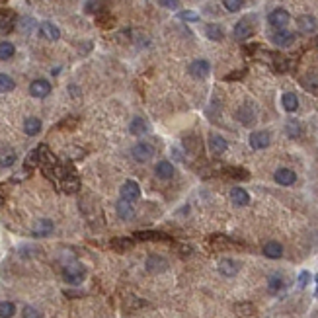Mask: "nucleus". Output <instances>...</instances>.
Masks as SVG:
<instances>
[{"mask_svg":"<svg viewBox=\"0 0 318 318\" xmlns=\"http://www.w3.org/2000/svg\"><path fill=\"white\" fill-rule=\"evenodd\" d=\"M63 279L70 285H80L82 281L86 279V267L82 266L80 262H68L63 267Z\"/></svg>","mask_w":318,"mask_h":318,"instance_id":"nucleus-1","label":"nucleus"},{"mask_svg":"<svg viewBox=\"0 0 318 318\" xmlns=\"http://www.w3.org/2000/svg\"><path fill=\"white\" fill-rule=\"evenodd\" d=\"M267 22H269V26L275 27V29H285L287 24L291 22V16H289V12L285 8H275V10L269 12Z\"/></svg>","mask_w":318,"mask_h":318,"instance_id":"nucleus-2","label":"nucleus"},{"mask_svg":"<svg viewBox=\"0 0 318 318\" xmlns=\"http://www.w3.org/2000/svg\"><path fill=\"white\" fill-rule=\"evenodd\" d=\"M119 193H121L119 199H125L129 203H135V201H139V197H140V186L135 180H127V182L121 186Z\"/></svg>","mask_w":318,"mask_h":318,"instance_id":"nucleus-3","label":"nucleus"},{"mask_svg":"<svg viewBox=\"0 0 318 318\" xmlns=\"http://www.w3.org/2000/svg\"><path fill=\"white\" fill-rule=\"evenodd\" d=\"M133 158L137 160V162H151L154 156V147L151 143H137L135 147H133Z\"/></svg>","mask_w":318,"mask_h":318,"instance_id":"nucleus-4","label":"nucleus"},{"mask_svg":"<svg viewBox=\"0 0 318 318\" xmlns=\"http://www.w3.org/2000/svg\"><path fill=\"white\" fill-rule=\"evenodd\" d=\"M59 188L64 191V193H77L80 190V180L75 172H70V170H66L64 168V176L61 178L59 182Z\"/></svg>","mask_w":318,"mask_h":318,"instance_id":"nucleus-5","label":"nucleus"},{"mask_svg":"<svg viewBox=\"0 0 318 318\" xmlns=\"http://www.w3.org/2000/svg\"><path fill=\"white\" fill-rule=\"evenodd\" d=\"M188 73H190L193 78H197V80H203V78H207L209 73H211V64H209V61H205V59H197V61H193V63L188 66Z\"/></svg>","mask_w":318,"mask_h":318,"instance_id":"nucleus-6","label":"nucleus"},{"mask_svg":"<svg viewBox=\"0 0 318 318\" xmlns=\"http://www.w3.org/2000/svg\"><path fill=\"white\" fill-rule=\"evenodd\" d=\"M29 94L33 96V98H47L49 94H51V82L49 80H45V78H38V80H33L31 84H29Z\"/></svg>","mask_w":318,"mask_h":318,"instance_id":"nucleus-7","label":"nucleus"},{"mask_svg":"<svg viewBox=\"0 0 318 318\" xmlns=\"http://www.w3.org/2000/svg\"><path fill=\"white\" fill-rule=\"evenodd\" d=\"M256 115H258L256 108L248 102V103H242L240 108H238V112H236V119L240 121L242 125H252V123L256 121Z\"/></svg>","mask_w":318,"mask_h":318,"instance_id":"nucleus-8","label":"nucleus"},{"mask_svg":"<svg viewBox=\"0 0 318 318\" xmlns=\"http://www.w3.org/2000/svg\"><path fill=\"white\" fill-rule=\"evenodd\" d=\"M133 240H145V242H170L172 238L164 234V232H158V230H139L135 232Z\"/></svg>","mask_w":318,"mask_h":318,"instance_id":"nucleus-9","label":"nucleus"},{"mask_svg":"<svg viewBox=\"0 0 318 318\" xmlns=\"http://www.w3.org/2000/svg\"><path fill=\"white\" fill-rule=\"evenodd\" d=\"M248 140H250V147L254 151H264V149L269 147V143H271V135L267 131H254Z\"/></svg>","mask_w":318,"mask_h":318,"instance_id":"nucleus-10","label":"nucleus"},{"mask_svg":"<svg viewBox=\"0 0 318 318\" xmlns=\"http://www.w3.org/2000/svg\"><path fill=\"white\" fill-rule=\"evenodd\" d=\"M147 271L149 273H162V271H166L168 269V262H166L162 256L158 254H151L149 258H147Z\"/></svg>","mask_w":318,"mask_h":318,"instance_id":"nucleus-11","label":"nucleus"},{"mask_svg":"<svg viewBox=\"0 0 318 318\" xmlns=\"http://www.w3.org/2000/svg\"><path fill=\"white\" fill-rule=\"evenodd\" d=\"M252 33H254V27H252V24H250V20H240L236 26H234V29H232V36H234V39H238V41H246L248 38H252Z\"/></svg>","mask_w":318,"mask_h":318,"instance_id":"nucleus-12","label":"nucleus"},{"mask_svg":"<svg viewBox=\"0 0 318 318\" xmlns=\"http://www.w3.org/2000/svg\"><path fill=\"white\" fill-rule=\"evenodd\" d=\"M238 271H240V264H238L236 260L223 258V260L219 262V273L225 275V277H234Z\"/></svg>","mask_w":318,"mask_h":318,"instance_id":"nucleus-13","label":"nucleus"},{"mask_svg":"<svg viewBox=\"0 0 318 318\" xmlns=\"http://www.w3.org/2000/svg\"><path fill=\"white\" fill-rule=\"evenodd\" d=\"M154 174H156V178L164 180V182H168V180L174 178V174H176V168H174V164L170 162V160H160L158 164L154 166Z\"/></svg>","mask_w":318,"mask_h":318,"instance_id":"nucleus-14","label":"nucleus"},{"mask_svg":"<svg viewBox=\"0 0 318 318\" xmlns=\"http://www.w3.org/2000/svg\"><path fill=\"white\" fill-rule=\"evenodd\" d=\"M271 41L277 45V47H291L295 43V33L287 31V29H275L271 33Z\"/></svg>","mask_w":318,"mask_h":318,"instance_id":"nucleus-15","label":"nucleus"},{"mask_svg":"<svg viewBox=\"0 0 318 318\" xmlns=\"http://www.w3.org/2000/svg\"><path fill=\"white\" fill-rule=\"evenodd\" d=\"M209 151L215 154V156H221V154H225L229 151V143H227L225 137L213 133V135L209 137Z\"/></svg>","mask_w":318,"mask_h":318,"instance_id":"nucleus-16","label":"nucleus"},{"mask_svg":"<svg viewBox=\"0 0 318 318\" xmlns=\"http://www.w3.org/2000/svg\"><path fill=\"white\" fill-rule=\"evenodd\" d=\"M297 26H299V31H303V33H314L318 27V22L314 16L303 14V16L297 18Z\"/></svg>","mask_w":318,"mask_h":318,"instance_id":"nucleus-17","label":"nucleus"},{"mask_svg":"<svg viewBox=\"0 0 318 318\" xmlns=\"http://www.w3.org/2000/svg\"><path fill=\"white\" fill-rule=\"evenodd\" d=\"M39 36L43 39H47V41H57L61 38V29L55 24H51V22H41L39 24Z\"/></svg>","mask_w":318,"mask_h":318,"instance_id":"nucleus-18","label":"nucleus"},{"mask_svg":"<svg viewBox=\"0 0 318 318\" xmlns=\"http://www.w3.org/2000/svg\"><path fill=\"white\" fill-rule=\"evenodd\" d=\"M53 229H55V225H53V221H49V219H38L36 223H33V229H31V232H33V236H49L53 232Z\"/></svg>","mask_w":318,"mask_h":318,"instance_id":"nucleus-19","label":"nucleus"},{"mask_svg":"<svg viewBox=\"0 0 318 318\" xmlns=\"http://www.w3.org/2000/svg\"><path fill=\"white\" fill-rule=\"evenodd\" d=\"M273 180H275L279 186H293V184L297 182V174H295L293 170H289V168H279V170H275Z\"/></svg>","mask_w":318,"mask_h":318,"instance_id":"nucleus-20","label":"nucleus"},{"mask_svg":"<svg viewBox=\"0 0 318 318\" xmlns=\"http://www.w3.org/2000/svg\"><path fill=\"white\" fill-rule=\"evenodd\" d=\"M230 201L236 205V207H246L250 203V193L244 190V188H232L230 190Z\"/></svg>","mask_w":318,"mask_h":318,"instance_id":"nucleus-21","label":"nucleus"},{"mask_svg":"<svg viewBox=\"0 0 318 318\" xmlns=\"http://www.w3.org/2000/svg\"><path fill=\"white\" fill-rule=\"evenodd\" d=\"M234 314L238 318H254L256 316V306L248 301H242L234 305Z\"/></svg>","mask_w":318,"mask_h":318,"instance_id":"nucleus-22","label":"nucleus"},{"mask_svg":"<svg viewBox=\"0 0 318 318\" xmlns=\"http://www.w3.org/2000/svg\"><path fill=\"white\" fill-rule=\"evenodd\" d=\"M129 133L135 135V137H143L149 133V123L143 119V117H135L131 123H129Z\"/></svg>","mask_w":318,"mask_h":318,"instance_id":"nucleus-23","label":"nucleus"},{"mask_svg":"<svg viewBox=\"0 0 318 318\" xmlns=\"http://www.w3.org/2000/svg\"><path fill=\"white\" fill-rule=\"evenodd\" d=\"M115 209H117V217L123 219V221H131V219L135 217L133 203H129V201H125V199H119L117 205H115Z\"/></svg>","mask_w":318,"mask_h":318,"instance_id":"nucleus-24","label":"nucleus"},{"mask_svg":"<svg viewBox=\"0 0 318 318\" xmlns=\"http://www.w3.org/2000/svg\"><path fill=\"white\" fill-rule=\"evenodd\" d=\"M264 256L269 258V260H277V258L283 256V246L275 240L266 242V244H264Z\"/></svg>","mask_w":318,"mask_h":318,"instance_id":"nucleus-25","label":"nucleus"},{"mask_svg":"<svg viewBox=\"0 0 318 318\" xmlns=\"http://www.w3.org/2000/svg\"><path fill=\"white\" fill-rule=\"evenodd\" d=\"M281 105H283V110L285 112H297L299 110V98H297V94H293V92H285L283 96H281Z\"/></svg>","mask_w":318,"mask_h":318,"instance_id":"nucleus-26","label":"nucleus"},{"mask_svg":"<svg viewBox=\"0 0 318 318\" xmlns=\"http://www.w3.org/2000/svg\"><path fill=\"white\" fill-rule=\"evenodd\" d=\"M16 160H18V154L14 149H2L0 151V166L2 168H10V166L16 164Z\"/></svg>","mask_w":318,"mask_h":318,"instance_id":"nucleus-27","label":"nucleus"},{"mask_svg":"<svg viewBox=\"0 0 318 318\" xmlns=\"http://www.w3.org/2000/svg\"><path fill=\"white\" fill-rule=\"evenodd\" d=\"M24 131H26V135H29V137H36L39 131H41V119L39 117H26Z\"/></svg>","mask_w":318,"mask_h":318,"instance_id":"nucleus-28","label":"nucleus"},{"mask_svg":"<svg viewBox=\"0 0 318 318\" xmlns=\"http://www.w3.org/2000/svg\"><path fill=\"white\" fill-rule=\"evenodd\" d=\"M205 36L211 39V41H221L225 38V31L219 24H207L205 26Z\"/></svg>","mask_w":318,"mask_h":318,"instance_id":"nucleus-29","label":"nucleus"},{"mask_svg":"<svg viewBox=\"0 0 318 318\" xmlns=\"http://www.w3.org/2000/svg\"><path fill=\"white\" fill-rule=\"evenodd\" d=\"M133 244H135L133 238H114L112 240V248L115 252H127V250L133 248Z\"/></svg>","mask_w":318,"mask_h":318,"instance_id":"nucleus-30","label":"nucleus"},{"mask_svg":"<svg viewBox=\"0 0 318 318\" xmlns=\"http://www.w3.org/2000/svg\"><path fill=\"white\" fill-rule=\"evenodd\" d=\"M84 12L86 14L105 12V0H88V2L84 4Z\"/></svg>","mask_w":318,"mask_h":318,"instance_id":"nucleus-31","label":"nucleus"},{"mask_svg":"<svg viewBox=\"0 0 318 318\" xmlns=\"http://www.w3.org/2000/svg\"><path fill=\"white\" fill-rule=\"evenodd\" d=\"M16 53V47L10 41H0V61H10Z\"/></svg>","mask_w":318,"mask_h":318,"instance_id":"nucleus-32","label":"nucleus"},{"mask_svg":"<svg viewBox=\"0 0 318 318\" xmlns=\"http://www.w3.org/2000/svg\"><path fill=\"white\" fill-rule=\"evenodd\" d=\"M285 287V281L281 277L279 273H273V275H269V279H267V289L271 293H279L281 289Z\"/></svg>","mask_w":318,"mask_h":318,"instance_id":"nucleus-33","label":"nucleus"},{"mask_svg":"<svg viewBox=\"0 0 318 318\" xmlns=\"http://www.w3.org/2000/svg\"><path fill=\"white\" fill-rule=\"evenodd\" d=\"M285 133H287L291 139H297V137H301L303 127H301V123H299L297 119H291V121H287V125H285Z\"/></svg>","mask_w":318,"mask_h":318,"instance_id":"nucleus-34","label":"nucleus"},{"mask_svg":"<svg viewBox=\"0 0 318 318\" xmlns=\"http://www.w3.org/2000/svg\"><path fill=\"white\" fill-rule=\"evenodd\" d=\"M16 88V82H14V78L10 75H4V73H0V92L2 94H6V92H12Z\"/></svg>","mask_w":318,"mask_h":318,"instance_id":"nucleus-35","label":"nucleus"},{"mask_svg":"<svg viewBox=\"0 0 318 318\" xmlns=\"http://www.w3.org/2000/svg\"><path fill=\"white\" fill-rule=\"evenodd\" d=\"M225 174H227L229 178H234V180H246L248 176H250L244 168H236V166H229V168H225Z\"/></svg>","mask_w":318,"mask_h":318,"instance_id":"nucleus-36","label":"nucleus"},{"mask_svg":"<svg viewBox=\"0 0 318 318\" xmlns=\"http://www.w3.org/2000/svg\"><path fill=\"white\" fill-rule=\"evenodd\" d=\"M16 26V16L14 14H8V16H4L2 20H0V31L2 33H10Z\"/></svg>","mask_w":318,"mask_h":318,"instance_id":"nucleus-37","label":"nucleus"},{"mask_svg":"<svg viewBox=\"0 0 318 318\" xmlns=\"http://www.w3.org/2000/svg\"><path fill=\"white\" fill-rule=\"evenodd\" d=\"M16 314V305L10 301H0V318H12Z\"/></svg>","mask_w":318,"mask_h":318,"instance_id":"nucleus-38","label":"nucleus"},{"mask_svg":"<svg viewBox=\"0 0 318 318\" xmlns=\"http://www.w3.org/2000/svg\"><path fill=\"white\" fill-rule=\"evenodd\" d=\"M96 24L100 27H112L115 24V18L108 12H100L96 16Z\"/></svg>","mask_w":318,"mask_h":318,"instance_id":"nucleus-39","label":"nucleus"},{"mask_svg":"<svg viewBox=\"0 0 318 318\" xmlns=\"http://www.w3.org/2000/svg\"><path fill=\"white\" fill-rule=\"evenodd\" d=\"M301 82H303L305 90H308V92H314V94L318 92V77L316 75H306Z\"/></svg>","mask_w":318,"mask_h":318,"instance_id":"nucleus-40","label":"nucleus"},{"mask_svg":"<svg viewBox=\"0 0 318 318\" xmlns=\"http://www.w3.org/2000/svg\"><path fill=\"white\" fill-rule=\"evenodd\" d=\"M223 6L229 12H238L242 6H244V0H223Z\"/></svg>","mask_w":318,"mask_h":318,"instance_id":"nucleus-41","label":"nucleus"},{"mask_svg":"<svg viewBox=\"0 0 318 318\" xmlns=\"http://www.w3.org/2000/svg\"><path fill=\"white\" fill-rule=\"evenodd\" d=\"M211 244H213L215 248H225V246L230 244V238L223 236V234H215V236H211Z\"/></svg>","mask_w":318,"mask_h":318,"instance_id":"nucleus-42","label":"nucleus"},{"mask_svg":"<svg viewBox=\"0 0 318 318\" xmlns=\"http://www.w3.org/2000/svg\"><path fill=\"white\" fill-rule=\"evenodd\" d=\"M180 20H184V22H199V14L197 12H191V10H182L178 14Z\"/></svg>","mask_w":318,"mask_h":318,"instance_id":"nucleus-43","label":"nucleus"},{"mask_svg":"<svg viewBox=\"0 0 318 318\" xmlns=\"http://www.w3.org/2000/svg\"><path fill=\"white\" fill-rule=\"evenodd\" d=\"M22 316L24 318H41V312H39L36 306H24Z\"/></svg>","mask_w":318,"mask_h":318,"instance_id":"nucleus-44","label":"nucleus"},{"mask_svg":"<svg viewBox=\"0 0 318 318\" xmlns=\"http://www.w3.org/2000/svg\"><path fill=\"white\" fill-rule=\"evenodd\" d=\"M77 123H78L77 117H66V119H63V121H61L57 127H59V129H75V127H77Z\"/></svg>","mask_w":318,"mask_h":318,"instance_id":"nucleus-45","label":"nucleus"},{"mask_svg":"<svg viewBox=\"0 0 318 318\" xmlns=\"http://www.w3.org/2000/svg\"><path fill=\"white\" fill-rule=\"evenodd\" d=\"M160 2V6H164L168 10H178L180 6V0H158Z\"/></svg>","mask_w":318,"mask_h":318,"instance_id":"nucleus-46","label":"nucleus"},{"mask_svg":"<svg viewBox=\"0 0 318 318\" xmlns=\"http://www.w3.org/2000/svg\"><path fill=\"white\" fill-rule=\"evenodd\" d=\"M308 279H310V273H308V271H303V273L299 275V287H305L306 283H308Z\"/></svg>","mask_w":318,"mask_h":318,"instance_id":"nucleus-47","label":"nucleus"},{"mask_svg":"<svg viewBox=\"0 0 318 318\" xmlns=\"http://www.w3.org/2000/svg\"><path fill=\"white\" fill-rule=\"evenodd\" d=\"M244 75H246V70H236V73H232V75H227L225 80H238V78H242Z\"/></svg>","mask_w":318,"mask_h":318,"instance_id":"nucleus-48","label":"nucleus"},{"mask_svg":"<svg viewBox=\"0 0 318 318\" xmlns=\"http://www.w3.org/2000/svg\"><path fill=\"white\" fill-rule=\"evenodd\" d=\"M190 252H191L190 246H182V248H180V254H190Z\"/></svg>","mask_w":318,"mask_h":318,"instance_id":"nucleus-49","label":"nucleus"},{"mask_svg":"<svg viewBox=\"0 0 318 318\" xmlns=\"http://www.w3.org/2000/svg\"><path fill=\"white\" fill-rule=\"evenodd\" d=\"M4 201H6V197H4V195H2V193H0V207H2V205H4Z\"/></svg>","mask_w":318,"mask_h":318,"instance_id":"nucleus-50","label":"nucleus"},{"mask_svg":"<svg viewBox=\"0 0 318 318\" xmlns=\"http://www.w3.org/2000/svg\"><path fill=\"white\" fill-rule=\"evenodd\" d=\"M316 297H318V277H316Z\"/></svg>","mask_w":318,"mask_h":318,"instance_id":"nucleus-51","label":"nucleus"}]
</instances>
